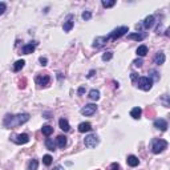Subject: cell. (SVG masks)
Returning a JSON list of instances; mask_svg holds the SVG:
<instances>
[{
  "label": "cell",
  "mask_w": 170,
  "mask_h": 170,
  "mask_svg": "<svg viewBox=\"0 0 170 170\" xmlns=\"http://www.w3.org/2000/svg\"><path fill=\"white\" fill-rule=\"evenodd\" d=\"M28 120H29L28 113H20V114H15V116L8 114V116H5L3 124H4L5 128H16V126H20L23 124H25Z\"/></svg>",
  "instance_id": "6da1fadb"
},
{
  "label": "cell",
  "mask_w": 170,
  "mask_h": 170,
  "mask_svg": "<svg viewBox=\"0 0 170 170\" xmlns=\"http://www.w3.org/2000/svg\"><path fill=\"white\" fill-rule=\"evenodd\" d=\"M166 148H168V142L165 140H162V138H154V140L151 141V151H153L154 154L162 153Z\"/></svg>",
  "instance_id": "7a4b0ae2"
},
{
  "label": "cell",
  "mask_w": 170,
  "mask_h": 170,
  "mask_svg": "<svg viewBox=\"0 0 170 170\" xmlns=\"http://www.w3.org/2000/svg\"><path fill=\"white\" fill-rule=\"evenodd\" d=\"M137 85L142 91H150L151 85H153V80L150 77H140L137 81Z\"/></svg>",
  "instance_id": "3957f363"
},
{
  "label": "cell",
  "mask_w": 170,
  "mask_h": 170,
  "mask_svg": "<svg viewBox=\"0 0 170 170\" xmlns=\"http://www.w3.org/2000/svg\"><path fill=\"white\" fill-rule=\"evenodd\" d=\"M129 31L128 27H120V28H117V29H114L110 35H108V39L109 40H116V39H120L121 36H124L126 32Z\"/></svg>",
  "instance_id": "277c9868"
},
{
  "label": "cell",
  "mask_w": 170,
  "mask_h": 170,
  "mask_svg": "<svg viewBox=\"0 0 170 170\" xmlns=\"http://www.w3.org/2000/svg\"><path fill=\"white\" fill-rule=\"evenodd\" d=\"M84 144L86 148H89V149H93L98 145V137L96 134H89L85 137L84 140Z\"/></svg>",
  "instance_id": "5b68a950"
},
{
  "label": "cell",
  "mask_w": 170,
  "mask_h": 170,
  "mask_svg": "<svg viewBox=\"0 0 170 170\" xmlns=\"http://www.w3.org/2000/svg\"><path fill=\"white\" fill-rule=\"evenodd\" d=\"M11 140L13 141L15 144H17V145H24V144H27V142L29 141V137H28V134L23 133V134H15V136H12Z\"/></svg>",
  "instance_id": "8992f818"
},
{
  "label": "cell",
  "mask_w": 170,
  "mask_h": 170,
  "mask_svg": "<svg viewBox=\"0 0 170 170\" xmlns=\"http://www.w3.org/2000/svg\"><path fill=\"white\" fill-rule=\"evenodd\" d=\"M96 110H97V105L96 104H88L85 105L84 108H81V114L82 116H92V114L96 113Z\"/></svg>",
  "instance_id": "52a82bcc"
},
{
  "label": "cell",
  "mask_w": 170,
  "mask_h": 170,
  "mask_svg": "<svg viewBox=\"0 0 170 170\" xmlns=\"http://www.w3.org/2000/svg\"><path fill=\"white\" fill-rule=\"evenodd\" d=\"M154 128L160 129L161 132H165L166 129H168V122H166V120L163 118H158L154 121Z\"/></svg>",
  "instance_id": "ba28073f"
},
{
  "label": "cell",
  "mask_w": 170,
  "mask_h": 170,
  "mask_svg": "<svg viewBox=\"0 0 170 170\" xmlns=\"http://www.w3.org/2000/svg\"><path fill=\"white\" fill-rule=\"evenodd\" d=\"M36 44H37V43H36V41H33V43H31V44L24 45V47L21 48V52H23V55H29V53H32V52L35 51Z\"/></svg>",
  "instance_id": "9c48e42d"
},
{
  "label": "cell",
  "mask_w": 170,
  "mask_h": 170,
  "mask_svg": "<svg viewBox=\"0 0 170 170\" xmlns=\"http://www.w3.org/2000/svg\"><path fill=\"white\" fill-rule=\"evenodd\" d=\"M49 81H51V77L47 76V75L36 77V84H37V85H48Z\"/></svg>",
  "instance_id": "30bf717a"
},
{
  "label": "cell",
  "mask_w": 170,
  "mask_h": 170,
  "mask_svg": "<svg viewBox=\"0 0 170 170\" xmlns=\"http://www.w3.org/2000/svg\"><path fill=\"white\" fill-rule=\"evenodd\" d=\"M108 36H104V37H97L94 40V43H93V47L94 48H101V47H104L105 44H106V41H108Z\"/></svg>",
  "instance_id": "8fae6325"
},
{
  "label": "cell",
  "mask_w": 170,
  "mask_h": 170,
  "mask_svg": "<svg viewBox=\"0 0 170 170\" xmlns=\"http://www.w3.org/2000/svg\"><path fill=\"white\" fill-rule=\"evenodd\" d=\"M154 63H156L157 65H162V64L165 63V53H163V52H158V53L156 55V57H154Z\"/></svg>",
  "instance_id": "7c38bea8"
},
{
  "label": "cell",
  "mask_w": 170,
  "mask_h": 170,
  "mask_svg": "<svg viewBox=\"0 0 170 170\" xmlns=\"http://www.w3.org/2000/svg\"><path fill=\"white\" fill-rule=\"evenodd\" d=\"M146 37V33H130V35L128 36L129 40H137V41H141V40H144Z\"/></svg>",
  "instance_id": "4fadbf2b"
},
{
  "label": "cell",
  "mask_w": 170,
  "mask_h": 170,
  "mask_svg": "<svg viewBox=\"0 0 170 170\" xmlns=\"http://www.w3.org/2000/svg\"><path fill=\"white\" fill-rule=\"evenodd\" d=\"M92 130V125L89 122H81L79 125V132L80 133H85V132H89Z\"/></svg>",
  "instance_id": "5bb4252c"
},
{
  "label": "cell",
  "mask_w": 170,
  "mask_h": 170,
  "mask_svg": "<svg viewBox=\"0 0 170 170\" xmlns=\"http://www.w3.org/2000/svg\"><path fill=\"white\" fill-rule=\"evenodd\" d=\"M56 144L58 145V148L64 149V148L67 146V137H65V136H57V138H56Z\"/></svg>",
  "instance_id": "9a60e30c"
},
{
  "label": "cell",
  "mask_w": 170,
  "mask_h": 170,
  "mask_svg": "<svg viewBox=\"0 0 170 170\" xmlns=\"http://www.w3.org/2000/svg\"><path fill=\"white\" fill-rule=\"evenodd\" d=\"M141 114H142V109H141V108H138V106L133 108V109L130 110V116H132L134 120H138V118H140Z\"/></svg>",
  "instance_id": "2e32d148"
},
{
  "label": "cell",
  "mask_w": 170,
  "mask_h": 170,
  "mask_svg": "<svg viewBox=\"0 0 170 170\" xmlns=\"http://www.w3.org/2000/svg\"><path fill=\"white\" fill-rule=\"evenodd\" d=\"M153 24H154V16L153 15H149V16L145 19V21H144V27L146 29H149V28H151L153 27Z\"/></svg>",
  "instance_id": "e0dca14e"
},
{
  "label": "cell",
  "mask_w": 170,
  "mask_h": 170,
  "mask_svg": "<svg viewBox=\"0 0 170 170\" xmlns=\"http://www.w3.org/2000/svg\"><path fill=\"white\" fill-rule=\"evenodd\" d=\"M126 161H128V165H129V166H132V168H136V166H137L138 163H140V160H138L136 156H129Z\"/></svg>",
  "instance_id": "ac0fdd59"
},
{
  "label": "cell",
  "mask_w": 170,
  "mask_h": 170,
  "mask_svg": "<svg viewBox=\"0 0 170 170\" xmlns=\"http://www.w3.org/2000/svg\"><path fill=\"white\" fill-rule=\"evenodd\" d=\"M58 125H60V129H61V130H64V132H68V130L70 129L69 122H68V120H65V118H61L60 121H58Z\"/></svg>",
  "instance_id": "d6986e66"
},
{
  "label": "cell",
  "mask_w": 170,
  "mask_h": 170,
  "mask_svg": "<svg viewBox=\"0 0 170 170\" xmlns=\"http://www.w3.org/2000/svg\"><path fill=\"white\" fill-rule=\"evenodd\" d=\"M89 98H91L92 101H97L98 98H100V92H98L97 89H92V91L89 92Z\"/></svg>",
  "instance_id": "ffe728a7"
},
{
  "label": "cell",
  "mask_w": 170,
  "mask_h": 170,
  "mask_svg": "<svg viewBox=\"0 0 170 170\" xmlns=\"http://www.w3.org/2000/svg\"><path fill=\"white\" fill-rule=\"evenodd\" d=\"M45 146H47V149L51 150V151L56 150V144H55L53 140H51V138H47V141H45Z\"/></svg>",
  "instance_id": "44dd1931"
},
{
  "label": "cell",
  "mask_w": 170,
  "mask_h": 170,
  "mask_svg": "<svg viewBox=\"0 0 170 170\" xmlns=\"http://www.w3.org/2000/svg\"><path fill=\"white\" fill-rule=\"evenodd\" d=\"M146 53H148V47H146V45H140V47L137 48V55L140 57L146 56Z\"/></svg>",
  "instance_id": "7402d4cb"
},
{
  "label": "cell",
  "mask_w": 170,
  "mask_h": 170,
  "mask_svg": "<svg viewBox=\"0 0 170 170\" xmlns=\"http://www.w3.org/2000/svg\"><path fill=\"white\" fill-rule=\"evenodd\" d=\"M24 64H25V61H24V60H17L16 63L13 64V70H15V72H19V70H21L24 68Z\"/></svg>",
  "instance_id": "603a6c76"
},
{
  "label": "cell",
  "mask_w": 170,
  "mask_h": 170,
  "mask_svg": "<svg viewBox=\"0 0 170 170\" xmlns=\"http://www.w3.org/2000/svg\"><path fill=\"white\" fill-rule=\"evenodd\" d=\"M41 132H43V134L48 137V136H51L52 133H53V128H52V126H49V125H44L41 128Z\"/></svg>",
  "instance_id": "cb8c5ba5"
},
{
  "label": "cell",
  "mask_w": 170,
  "mask_h": 170,
  "mask_svg": "<svg viewBox=\"0 0 170 170\" xmlns=\"http://www.w3.org/2000/svg\"><path fill=\"white\" fill-rule=\"evenodd\" d=\"M63 28H64V32H69V31L73 28V21L70 20V19L67 20L65 23H64V27H63Z\"/></svg>",
  "instance_id": "d4e9b609"
},
{
  "label": "cell",
  "mask_w": 170,
  "mask_h": 170,
  "mask_svg": "<svg viewBox=\"0 0 170 170\" xmlns=\"http://www.w3.org/2000/svg\"><path fill=\"white\" fill-rule=\"evenodd\" d=\"M37 165H39L37 160H31V162L28 165V170H37Z\"/></svg>",
  "instance_id": "484cf974"
},
{
  "label": "cell",
  "mask_w": 170,
  "mask_h": 170,
  "mask_svg": "<svg viewBox=\"0 0 170 170\" xmlns=\"http://www.w3.org/2000/svg\"><path fill=\"white\" fill-rule=\"evenodd\" d=\"M114 4H116L114 0H103V5L105 8H110V7H113Z\"/></svg>",
  "instance_id": "4316f807"
},
{
  "label": "cell",
  "mask_w": 170,
  "mask_h": 170,
  "mask_svg": "<svg viewBox=\"0 0 170 170\" xmlns=\"http://www.w3.org/2000/svg\"><path fill=\"white\" fill-rule=\"evenodd\" d=\"M43 163H44L45 166H49L52 163V157L49 156V154H47V156L43 157Z\"/></svg>",
  "instance_id": "83f0119b"
},
{
  "label": "cell",
  "mask_w": 170,
  "mask_h": 170,
  "mask_svg": "<svg viewBox=\"0 0 170 170\" xmlns=\"http://www.w3.org/2000/svg\"><path fill=\"white\" fill-rule=\"evenodd\" d=\"M112 57H113V52H110V51L105 52V53L103 55V60H104V61H109Z\"/></svg>",
  "instance_id": "f1b7e54d"
},
{
  "label": "cell",
  "mask_w": 170,
  "mask_h": 170,
  "mask_svg": "<svg viewBox=\"0 0 170 170\" xmlns=\"http://www.w3.org/2000/svg\"><path fill=\"white\" fill-rule=\"evenodd\" d=\"M91 17H92V13L89 11H85L84 13H82V19H84V20H89Z\"/></svg>",
  "instance_id": "f546056e"
},
{
  "label": "cell",
  "mask_w": 170,
  "mask_h": 170,
  "mask_svg": "<svg viewBox=\"0 0 170 170\" xmlns=\"http://www.w3.org/2000/svg\"><path fill=\"white\" fill-rule=\"evenodd\" d=\"M133 64H134V67H141L144 64V61H142V58H137V60L133 61Z\"/></svg>",
  "instance_id": "4dcf8cb0"
},
{
  "label": "cell",
  "mask_w": 170,
  "mask_h": 170,
  "mask_svg": "<svg viewBox=\"0 0 170 170\" xmlns=\"http://www.w3.org/2000/svg\"><path fill=\"white\" fill-rule=\"evenodd\" d=\"M5 8H7L5 3H0V15L4 13V12H5Z\"/></svg>",
  "instance_id": "1f68e13d"
},
{
  "label": "cell",
  "mask_w": 170,
  "mask_h": 170,
  "mask_svg": "<svg viewBox=\"0 0 170 170\" xmlns=\"http://www.w3.org/2000/svg\"><path fill=\"white\" fill-rule=\"evenodd\" d=\"M40 64H41V65L43 67H45V65H47V63H48V60H47V57H40Z\"/></svg>",
  "instance_id": "d6a6232c"
},
{
  "label": "cell",
  "mask_w": 170,
  "mask_h": 170,
  "mask_svg": "<svg viewBox=\"0 0 170 170\" xmlns=\"http://www.w3.org/2000/svg\"><path fill=\"white\" fill-rule=\"evenodd\" d=\"M110 170H121V169H120V165H118V163H112V166H110Z\"/></svg>",
  "instance_id": "836d02e7"
},
{
  "label": "cell",
  "mask_w": 170,
  "mask_h": 170,
  "mask_svg": "<svg viewBox=\"0 0 170 170\" xmlns=\"http://www.w3.org/2000/svg\"><path fill=\"white\" fill-rule=\"evenodd\" d=\"M151 76H153L154 77V80H158V73H157V72H154V70H151Z\"/></svg>",
  "instance_id": "e575fe53"
},
{
  "label": "cell",
  "mask_w": 170,
  "mask_h": 170,
  "mask_svg": "<svg viewBox=\"0 0 170 170\" xmlns=\"http://www.w3.org/2000/svg\"><path fill=\"white\" fill-rule=\"evenodd\" d=\"M84 92H85V88L84 86H81V88H79V94L81 96V94H84Z\"/></svg>",
  "instance_id": "d590c367"
},
{
  "label": "cell",
  "mask_w": 170,
  "mask_h": 170,
  "mask_svg": "<svg viewBox=\"0 0 170 170\" xmlns=\"http://www.w3.org/2000/svg\"><path fill=\"white\" fill-rule=\"evenodd\" d=\"M132 80H133V81H136V80H137V73H134V72L132 73Z\"/></svg>",
  "instance_id": "8d00e7d4"
},
{
  "label": "cell",
  "mask_w": 170,
  "mask_h": 170,
  "mask_svg": "<svg viewBox=\"0 0 170 170\" xmlns=\"http://www.w3.org/2000/svg\"><path fill=\"white\" fill-rule=\"evenodd\" d=\"M94 73H96V70H91V72H89V75H88V77H89V79H91V77H93Z\"/></svg>",
  "instance_id": "74e56055"
},
{
  "label": "cell",
  "mask_w": 170,
  "mask_h": 170,
  "mask_svg": "<svg viewBox=\"0 0 170 170\" xmlns=\"http://www.w3.org/2000/svg\"><path fill=\"white\" fill-rule=\"evenodd\" d=\"M55 170H63V168H61V166H56V169Z\"/></svg>",
  "instance_id": "f35d334b"
}]
</instances>
